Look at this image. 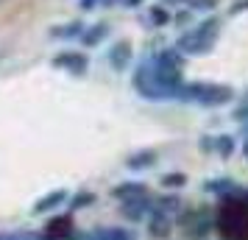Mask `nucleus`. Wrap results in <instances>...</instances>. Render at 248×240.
<instances>
[{"mask_svg":"<svg viewBox=\"0 0 248 240\" xmlns=\"http://www.w3.org/2000/svg\"><path fill=\"white\" fill-rule=\"evenodd\" d=\"M56 64L59 67H73L76 73H81V70L87 67V59L76 56V53H64V56H56Z\"/></svg>","mask_w":248,"mask_h":240,"instance_id":"2","label":"nucleus"},{"mask_svg":"<svg viewBox=\"0 0 248 240\" xmlns=\"http://www.w3.org/2000/svg\"><path fill=\"white\" fill-rule=\"evenodd\" d=\"M246 9H248V0H240V3L232 6V14H240V12H246Z\"/></svg>","mask_w":248,"mask_h":240,"instance_id":"3","label":"nucleus"},{"mask_svg":"<svg viewBox=\"0 0 248 240\" xmlns=\"http://www.w3.org/2000/svg\"><path fill=\"white\" fill-rule=\"evenodd\" d=\"M217 28L220 23L217 20H206L203 25H198V31H192L181 39V48L184 50H190V53H203V50H209L215 42V36H217Z\"/></svg>","mask_w":248,"mask_h":240,"instance_id":"1","label":"nucleus"}]
</instances>
